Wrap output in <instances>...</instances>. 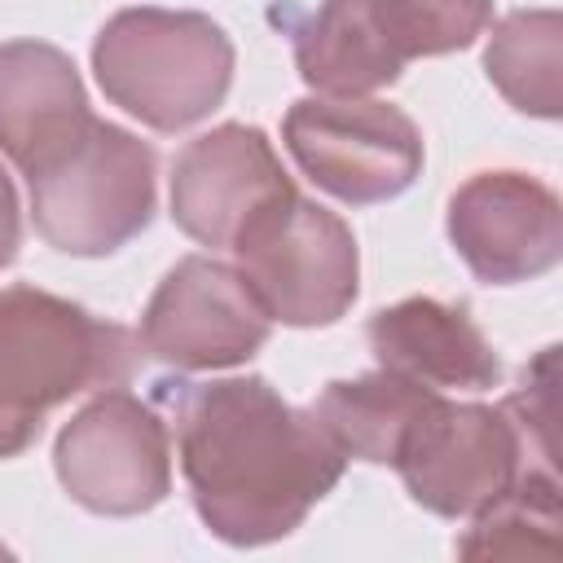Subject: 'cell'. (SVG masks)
I'll list each match as a JSON object with an SVG mask.
<instances>
[{"label": "cell", "instance_id": "cell-2", "mask_svg": "<svg viewBox=\"0 0 563 563\" xmlns=\"http://www.w3.org/2000/svg\"><path fill=\"white\" fill-rule=\"evenodd\" d=\"M141 339L35 286L0 290V457L35 444L44 413L88 387H119Z\"/></svg>", "mask_w": 563, "mask_h": 563}, {"label": "cell", "instance_id": "cell-5", "mask_svg": "<svg viewBox=\"0 0 563 563\" xmlns=\"http://www.w3.org/2000/svg\"><path fill=\"white\" fill-rule=\"evenodd\" d=\"M233 268L268 321L330 325L356 299L361 255L352 229L295 185L268 198L229 242Z\"/></svg>", "mask_w": 563, "mask_h": 563}, {"label": "cell", "instance_id": "cell-20", "mask_svg": "<svg viewBox=\"0 0 563 563\" xmlns=\"http://www.w3.org/2000/svg\"><path fill=\"white\" fill-rule=\"evenodd\" d=\"M22 242V211H18V189L9 180V172L0 167V268L13 264Z\"/></svg>", "mask_w": 563, "mask_h": 563}, {"label": "cell", "instance_id": "cell-17", "mask_svg": "<svg viewBox=\"0 0 563 563\" xmlns=\"http://www.w3.org/2000/svg\"><path fill=\"white\" fill-rule=\"evenodd\" d=\"M559 35H563V22L554 9H519L493 26L484 66L497 92L515 110L537 114V119H559V101H563Z\"/></svg>", "mask_w": 563, "mask_h": 563}, {"label": "cell", "instance_id": "cell-13", "mask_svg": "<svg viewBox=\"0 0 563 563\" xmlns=\"http://www.w3.org/2000/svg\"><path fill=\"white\" fill-rule=\"evenodd\" d=\"M92 119L75 62L40 40L0 44V150L31 167Z\"/></svg>", "mask_w": 563, "mask_h": 563}, {"label": "cell", "instance_id": "cell-15", "mask_svg": "<svg viewBox=\"0 0 563 563\" xmlns=\"http://www.w3.org/2000/svg\"><path fill=\"white\" fill-rule=\"evenodd\" d=\"M431 396L440 391L378 365L374 374L325 383V391L312 400V413L330 431V440L343 449V457L391 466L405 431L413 427V418L427 409Z\"/></svg>", "mask_w": 563, "mask_h": 563}, {"label": "cell", "instance_id": "cell-18", "mask_svg": "<svg viewBox=\"0 0 563 563\" xmlns=\"http://www.w3.org/2000/svg\"><path fill=\"white\" fill-rule=\"evenodd\" d=\"M374 9L405 62L466 48L493 18V0H374Z\"/></svg>", "mask_w": 563, "mask_h": 563}, {"label": "cell", "instance_id": "cell-10", "mask_svg": "<svg viewBox=\"0 0 563 563\" xmlns=\"http://www.w3.org/2000/svg\"><path fill=\"white\" fill-rule=\"evenodd\" d=\"M449 242L479 282H528L559 264L563 211L554 189L523 172H479L449 198Z\"/></svg>", "mask_w": 563, "mask_h": 563}, {"label": "cell", "instance_id": "cell-7", "mask_svg": "<svg viewBox=\"0 0 563 563\" xmlns=\"http://www.w3.org/2000/svg\"><path fill=\"white\" fill-rule=\"evenodd\" d=\"M53 466L70 501L92 515L154 510L172 488L167 427L132 391L110 387L62 427Z\"/></svg>", "mask_w": 563, "mask_h": 563}, {"label": "cell", "instance_id": "cell-4", "mask_svg": "<svg viewBox=\"0 0 563 563\" xmlns=\"http://www.w3.org/2000/svg\"><path fill=\"white\" fill-rule=\"evenodd\" d=\"M101 92L154 132H180L207 119L233 84V40L189 9H123L97 44Z\"/></svg>", "mask_w": 563, "mask_h": 563}, {"label": "cell", "instance_id": "cell-9", "mask_svg": "<svg viewBox=\"0 0 563 563\" xmlns=\"http://www.w3.org/2000/svg\"><path fill=\"white\" fill-rule=\"evenodd\" d=\"M268 312L242 273L211 255H185L145 303L141 347L176 369H224L251 361L268 339Z\"/></svg>", "mask_w": 563, "mask_h": 563}, {"label": "cell", "instance_id": "cell-11", "mask_svg": "<svg viewBox=\"0 0 563 563\" xmlns=\"http://www.w3.org/2000/svg\"><path fill=\"white\" fill-rule=\"evenodd\" d=\"M282 189H290V176L282 172L268 136L246 123H220L176 154L172 220L202 246H229Z\"/></svg>", "mask_w": 563, "mask_h": 563}, {"label": "cell", "instance_id": "cell-14", "mask_svg": "<svg viewBox=\"0 0 563 563\" xmlns=\"http://www.w3.org/2000/svg\"><path fill=\"white\" fill-rule=\"evenodd\" d=\"M295 66L321 97H365L396 84L405 57L374 0H321L295 22Z\"/></svg>", "mask_w": 563, "mask_h": 563}, {"label": "cell", "instance_id": "cell-3", "mask_svg": "<svg viewBox=\"0 0 563 563\" xmlns=\"http://www.w3.org/2000/svg\"><path fill=\"white\" fill-rule=\"evenodd\" d=\"M22 176L31 189L35 233L66 255H110L154 216V150L97 114L22 167Z\"/></svg>", "mask_w": 563, "mask_h": 563}, {"label": "cell", "instance_id": "cell-8", "mask_svg": "<svg viewBox=\"0 0 563 563\" xmlns=\"http://www.w3.org/2000/svg\"><path fill=\"white\" fill-rule=\"evenodd\" d=\"M409 488V497L444 519H466L501 497L523 466L519 431L510 418L488 405H453L431 396L427 409L400 440L391 462Z\"/></svg>", "mask_w": 563, "mask_h": 563}, {"label": "cell", "instance_id": "cell-6", "mask_svg": "<svg viewBox=\"0 0 563 563\" xmlns=\"http://www.w3.org/2000/svg\"><path fill=\"white\" fill-rule=\"evenodd\" d=\"M282 141L317 189L352 207L387 202L422 172L418 123L374 97H303L286 110Z\"/></svg>", "mask_w": 563, "mask_h": 563}, {"label": "cell", "instance_id": "cell-1", "mask_svg": "<svg viewBox=\"0 0 563 563\" xmlns=\"http://www.w3.org/2000/svg\"><path fill=\"white\" fill-rule=\"evenodd\" d=\"M176 457L198 519L229 545L290 537L343 479V449L312 409L286 405L264 378L163 383Z\"/></svg>", "mask_w": 563, "mask_h": 563}, {"label": "cell", "instance_id": "cell-19", "mask_svg": "<svg viewBox=\"0 0 563 563\" xmlns=\"http://www.w3.org/2000/svg\"><path fill=\"white\" fill-rule=\"evenodd\" d=\"M559 347H541V356L523 369V383L515 396L501 400V413L519 431L523 466L528 471H550L559 466Z\"/></svg>", "mask_w": 563, "mask_h": 563}, {"label": "cell", "instance_id": "cell-16", "mask_svg": "<svg viewBox=\"0 0 563 563\" xmlns=\"http://www.w3.org/2000/svg\"><path fill=\"white\" fill-rule=\"evenodd\" d=\"M471 532L457 541L462 559H559L563 554V501L559 475L519 471L515 484L471 515Z\"/></svg>", "mask_w": 563, "mask_h": 563}, {"label": "cell", "instance_id": "cell-12", "mask_svg": "<svg viewBox=\"0 0 563 563\" xmlns=\"http://www.w3.org/2000/svg\"><path fill=\"white\" fill-rule=\"evenodd\" d=\"M369 352L383 369L405 374L431 391H484L497 387L501 361L484 330L471 321L466 303H444L431 295L400 299L369 317Z\"/></svg>", "mask_w": 563, "mask_h": 563}]
</instances>
